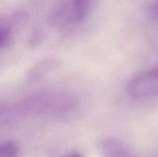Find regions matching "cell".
<instances>
[{"mask_svg": "<svg viewBox=\"0 0 158 157\" xmlns=\"http://www.w3.org/2000/svg\"><path fill=\"white\" fill-rule=\"evenodd\" d=\"M76 103L64 94L43 93L36 95L22 103L23 110L37 114L63 116L75 108Z\"/></svg>", "mask_w": 158, "mask_h": 157, "instance_id": "6da1fadb", "label": "cell"}, {"mask_svg": "<svg viewBox=\"0 0 158 157\" xmlns=\"http://www.w3.org/2000/svg\"><path fill=\"white\" fill-rule=\"evenodd\" d=\"M127 92L134 98H147L158 95V66L131 78L127 85Z\"/></svg>", "mask_w": 158, "mask_h": 157, "instance_id": "7a4b0ae2", "label": "cell"}, {"mask_svg": "<svg viewBox=\"0 0 158 157\" xmlns=\"http://www.w3.org/2000/svg\"><path fill=\"white\" fill-rule=\"evenodd\" d=\"M98 148L102 157H135L122 142L114 138L100 140Z\"/></svg>", "mask_w": 158, "mask_h": 157, "instance_id": "3957f363", "label": "cell"}, {"mask_svg": "<svg viewBox=\"0 0 158 157\" xmlns=\"http://www.w3.org/2000/svg\"><path fill=\"white\" fill-rule=\"evenodd\" d=\"M57 62L53 59H46L40 62L31 68L26 75L28 83H34L44 78L48 74L56 68Z\"/></svg>", "mask_w": 158, "mask_h": 157, "instance_id": "277c9868", "label": "cell"}, {"mask_svg": "<svg viewBox=\"0 0 158 157\" xmlns=\"http://www.w3.org/2000/svg\"><path fill=\"white\" fill-rule=\"evenodd\" d=\"M95 0H72L70 2L73 22H79L86 18Z\"/></svg>", "mask_w": 158, "mask_h": 157, "instance_id": "5b68a950", "label": "cell"}, {"mask_svg": "<svg viewBox=\"0 0 158 157\" xmlns=\"http://www.w3.org/2000/svg\"><path fill=\"white\" fill-rule=\"evenodd\" d=\"M19 147L15 142L8 140L1 144L0 157H18Z\"/></svg>", "mask_w": 158, "mask_h": 157, "instance_id": "8992f818", "label": "cell"}, {"mask_svg": "<svg viewBox=\"0 0 158 157\" xmlns=\"http://www.w3.org/2000/svg\"><path fill=\"white\" fill-rule=\"evenodd\" d=\"M12 41V30L8 24L2 25L0 30V46L2 49H6Z\"/></svg>", "mask_w": 158, "mask_h": 157, "instance_id": "52a82bcc", "label": "cell"}, {"mask_svg": "<svg viewBox=\"0 0 158 157\" xmlns=\"http://www.w3.org/2000/svg\"><path fill=\"white\" fill-rule=\"evenodd\" d=\"M149 14L153 18L158 21V1L154 2L150 6Z\"/></svg>", "mask_w": 158, "mask_h": 157, "instance_id": "ba28073f", "label": "cell"}, {"mask_svg": "<svg viewBox=\"0 0 158 157\" xmlns=\"http://www.w3.org/2000/svg\"><path fill=\"white\" fill-rule=\"evenodd\" d=\"M63 157H83V155L78 152H72L66 154V155H64Z\"/></svg>", "mask_w": 158, "mask_h": 157, "instance_id": "9c48e42d", "label": "cell"}]
</instances>
